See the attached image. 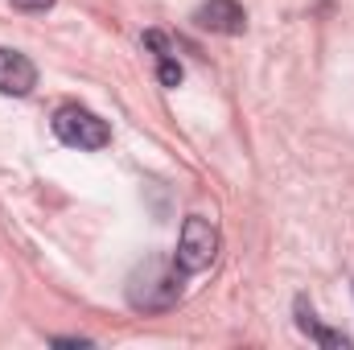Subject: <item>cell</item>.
I'll return each mask as SVG.
<instances>
[{
	"mask_svg": "<svg viewBox=\"0 0 354 350\" xmlns=\"http://www.w3.org/2000/svg\"><path fill=\"white\" fill-rule=\"evenodd\" d=\"M181 280H185V268L177 260L149 256L128 276V305L140 309V313H165L181 301Z\"/></svg>",
	"mask_w": 354,
	"mask_h": 350,
	"instance_id": "cell-1",
	"label": "cell"
},
{
	"mask_svg": "<svg viewBox=\"0 0 354 350\" xmlns=\"http://www.w3.org/2000/svg\"><path fill=\"white\" fill-rule=\"evenodd\" d=\"M54 136H58L62 145L79 149V153H91V149H103V145L111 140V128H107L95 111L79 107V103H66V107L54 111Z\"/></svg>",
	"mask_w": 354,
	"mask_h": 350,
	"instance_id": "cell-2",
	"label": "cell"
},
{
	"mask_svg": "<svg viewBox=\"0 0 354 350\" xmlns=\"http://www.w3.org/2000/svg\"><path fill=\"white\" fill-rule=\"evenodd\" d=\"M214 256H218V227L210 219H202V214H189L181 223V239H177L174 260L185 268V276H194V272H206L214 264Z\"/></svg>",
	"mask_w": 354,
	"mask_h": 350,
	"instance_id": "cell-3",
	"label": "cell"
},
{
	"mask_svg": "<svg viewBox=\"0 0 354 350\" xmlns=\"http://www.w3.org/2000/svg\"><path fill=\"white\" fill-rule=\"evenodd\" d=\"M194 21L210 33H223V37H239L248 29V12L235 0H206V4H198Z\"/></svg>",
	"mask_w": 354,
	"mask_h": 350,
	"instance_id": "cell-4",
	"label": "cell"
},
{
	"mask_svg": "<svg viewBox=\"0 0 354 350\" xmlns=\"http://www.w3.org/2000/svg\"><path fill=\"white\" fill-rule=\"evenodd\" d=\"M37 87V66L21 50H0V95H29Z\"/></svg>",
	"mask_w": 354,
	"mask_h": 350,
	"instance_id": "cell-5",
	"label": "cell"
},
{
	"mask_svg": "<svg viewBox=\"0 0 354 350\" xmlns=\"http://www.w3.org/2000/svg\"><path fill=\"white\" fill-rule=\"evenodd\" d=\"M157 79L165 83V87H177L181 83V66H177L169 54H161V66H157Z\"/></svg>",
	"mask_w": 354,
	"mask_h": 350,
	"instance_id": "cell-6",
	"label": "cell"
},
{
	"mask_svg": "<svg viewBox=\"0 0 354 350\" xmlns=\"http://www.w3.org/2000/svg\"><path fill=\"white\" fill-rule=\"evenodd\" d=\"M54 0H12V8H21V12H41V8H50Z\"/></svg>",
	"mask_w": 354,
	"mask_h": 350,
	"instance_id": "cell-7",
	"label": "cell"
},
{
	"mask_svg": "<svg viewBox=\"0 0 354 350\" xmlns=\"http://www.w3.org/2000/svg\"><path fill=\"white\" fill-rule=\"evenodd\" d=\"M54 347H91L87 338H54Z\"/></svg>",
	"mask_w": 354,
	"mask_h": 350,
	"instance_id": "cell-8",
	"label": "cell"
}]
</instances>
